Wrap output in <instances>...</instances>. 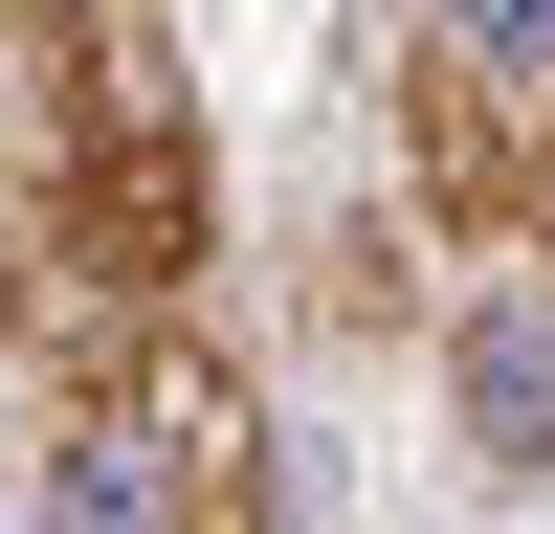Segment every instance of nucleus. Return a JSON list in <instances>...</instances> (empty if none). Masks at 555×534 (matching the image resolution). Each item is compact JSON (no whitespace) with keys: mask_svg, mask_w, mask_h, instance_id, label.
Masks as SVG:
<instances>
[{"mask_svg":"<svg viewBox=\"0 0 555 534\" xmlns=\"http://www.w3.org/2000/svg\"><path fill=\"white\" fill-rule=\"evenodd\" d=\"M222 267V156L201 89L156 23H67L44 44V134L0 178V334H67V312H201Z\"/></svg>","mask_w":555,"mask_h":534,"instance_id":"1","label":"nucleus"},{"mask_svg":"<svg viewBox=\"0 0 555 534\" xmlns=\"http://www.w3.org/2000/svg\"><path fill=\"white\" fill-rule=\"evenodd\" d=\"M444 400H467L489 468L555 490V223H533V245H489L467 290H444Z\"/></svg>","mask_w":555,"mask_h":534,"instance_id":"3","label":"nucleus"},{"mask_svg":"<svg viewBox=\"0 0 555 534\" xmlns=\"http://www.w3.org/2000/svg\"><path fill=\"white\" fill-rule=\"evenodd\" d=\"M23 445H44V534H289L267 512V400L201 312L23 334Z\"/></svg>","mask_w":555,"mask_h":534,"instance_id":"2","label":"nucleus"}]
</instances>
